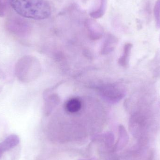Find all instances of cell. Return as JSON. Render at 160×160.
<instances>
[{
  "label": "cell",
  "instance_id": "cell-1",
  "mask_svg": "<svg viewBox=\"0 0 160 160\" xmlns=\"http://www.w3.org/2000/svg\"><path fill=\"white\" fill-rule=\"evenodd\" d=\"M14 10L24 18L44 19L50 16L51 7L47 0H9Z\"/></svg>",
  "mask_w": 160,
  "mask_h": 160
},
{
  "label": "cell",
  "instance_id": "cell-2",
  "mask_svg": "<svg viewBox=\"0 0 160 160\" xmlns=\"http://www.w3.org/2000/svg\"><path fill=\"white\" fill-rule=\"evenodd\" d=\"M15 74L18 79L23 83H28L36 79L41 72V65L36 57L25 55L16 63Z\"/></svg>",
  "mask_w": 160,
  "mask_h": 160
},
{
  "label": "cell",
  "instance_id": "cell-3",
  "mask_svg": "<svg viewBox=\"0 0 160 160\" xmlns=\"http://www.w3.org/2000/svg\"><path fill=\"white\" fill-rule=\"evenodd\" d=\"M100 92L102 96L108 101L116 103L126 96L125 87L119 84H112L102 87Z\"/></svg>",
  "mask_w": 160,
  "mask_h": 160
},
{
  "label": "cell",
  "instance_id": "cell-4",
  "mask_svg": "<svg viewBox=\"0 0 160 160\" xmlns=\"http://www.w3.org/2000/svg\"><path fill=\"white\" fill-rule=\"evenodd\" d=\"M19 142V138L17 135L13 134L7 137L0 143V158L5 152L9 151L17 146Z\"/></svg>",
  "mask_w": 160,
  "mask_h": 160
},
{
  "label": "cell",
  "instance_id": "cell-5",
  "mask_svg": "<svg viewBox=\"0 0 160 160\" xmlns=\"http://www.w3.org/2000/svg\"><path fill=\"white\" fill-rule=\"evenodd\" d=\"M45 103L44 111L46 115L50 114L53 109L60 103V98L57 94H52L49 96H44Z\"/></svg>",
  "mask_w": 160,
  "mask_h": 160
},
{
  "label": "cell",
  "instance_id": "cell-6",
  "mask_svg": "<svg viewBox=\"0 0 160 160\" xmlns=\"http://www.w3.org/2000/svg\"><path fill=\"white\" fill-rule=\"evenodd\" d=\"M132 48V45L131 43H127L124 46L123 54L118 59V63L119 65L124 68H127L128 66L130 56Z\"/></svg>",
  "mask_w": 160,
  "mask_h": 160
},
{
  "label": "cell",
  "instance_id": "cell-7",
  "mask_svg": "<svg viewBox=\"0 0 160 160\" xmlns=\"http://www.w3.org/2000/svg\"><path fill=\"white\" fill-rule=\"evenodd\" d=\"M82 103L79 99L73 98L68 100L65 104V109L67 112L71 113L77 112L81 109Z\"/></svg>",
  "mask_w": 160,
  "mask_h": 160
},
{
  "label": "cell",
  "instance_id": "cell-8",
  "mask_svg": "<svg viewBox=\"0 0 160 160\" xmlns=\"http://www.w3.org/2000/svg\"><path fill=\"white\" fill-rule=\"evenodd\" d=\"M117 44V40L113 37L107 38L105 40L102 48V54H108L111 53L114 49Z\"/></svg>",
  "mask_w": 160,
  "mask_h": 160
},
{
  "label": "cell",
  "instance_id": "cell-9",
  "mask_svg": "<svg viewBox=\"0 0 160 160\" xmlns=\"http://www.w3.org/2000/svg\"><path fill=\"white\" fill-rule=\"evenodd\" d=\"M154 13L156 26L158 29H160V0H158L155 4Z\"/></svg>",
  "mask_w": 160,
  "mask_h": 160
},
{
  "label": "cell",
  "instance_id": "cell-10",
  "mask_svg": "<svg viewBox=\"0 0 160 160\" xmlns=\"http://www.w3.org/2000/svg\"><path fill=\"white\" fill-rule=\"evenodd\" d=\"M5 9V0H0V16H4Z\"/></svg>",
  "mask_w": 160,
  "mask_h": 160
},
{
  "label": "cell",
  "instance_id": "cell-11",
  "mask_svg": "<svg viewBox=\"0 0 160 160\" xmlns=\"http://www.w3.org/2000/svg\"></svg>",
  "mask_w": 160,
  "mask_h": 160
}]
</instances>
